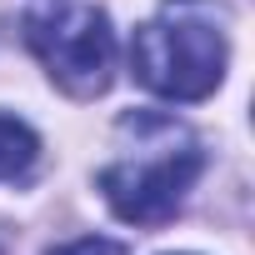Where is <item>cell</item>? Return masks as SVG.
Masks as SVG:
<instances>
[{
	"mask_svg": "<svg viewBox=\"0 0 255 255\" xmlns=\"http://www.w3.org/2000/svg\"><path fill=\"white\" fill-rule=\"evenodd\" d=\"M55 255H125V245H115V240H105V235H85V240L60 245Z\"/></svg>",
	"mask_w": 255,
	"mask_h": 255,
	"instance_id": "cell-5",
	"label": "cell"
},
{
	"mask_svg": "<svg viewBox=\"0 0 255 255\" xmlns=\"http://www.w3.org/2000/svg\"><path fill=\"white\" fill-rule=\"evenodd\" d=\"M125 130H135V155L100 170V190L110 210L130 225H165L185 190L195 185L205 155L200 145L165 115H125Z\"/></svg>",
	"mask_w": 255,
	"mask_h": 255,
	"instance_id": "cell-2",
	"label": "cell"
},
{
	"mask_svg": "<svg viewBox=\"0 0 255 255\" xmlns=\"http://www.w3.org/2000/svg\"><path fill=\"white\" fill-rule=\"evenodd\" d=\"M35 155H40L35 130H30L25 120H15V115H0V185H5V180H20V175L35 165Z\"/></svg>",
	"mask_w": 255,
	"mask_h": 255,
	"instance_id": "cell-4",
	"label": "cell"
},
{
	"mask_svg": "<svg viewBox=\"0 0 255 255\" xmlns=\"http://www.w3.org/2000/svg\"><path fill=\"white\" fill-rule=\"evenodd\" d=\"M135 80L165 100H205L225 75V30L210 0H165L130 40Z\"/></svg>",
	"mask_w": 255,
	"mask_h": 255,
	"instance_id": "cell-1",
	"label": "cell"
},
{
	"mask_svg": "<svg viewBox=\"0 0 255 255\" xmlns=\"http://www.w3.org/2000/svg\"><path fill=\"white\" fill-rule=\"evenodd\" d=\"M25 40L65 95L75 100L105 95L115 75V30L100 5H90V0H30Z\"/></svg>",
	"mask_w": 255,
	"mask_h": 255,
	"instance_id": "cell-3",
	"label": "cell"
}]
</instances>
